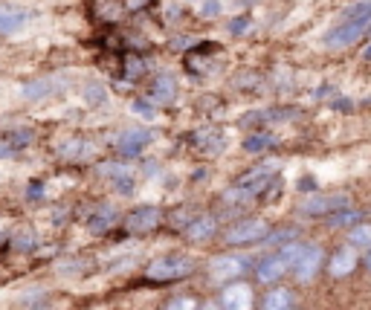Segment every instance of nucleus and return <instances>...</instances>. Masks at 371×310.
Wrapping results in <instances>:
<instances>
[{
	"mask_svg": "<svg viewBox=\"0 0 371 310\" xmlns=\"http://www.w3.org/2000/svg\"><path fill=\"white\" fill-rule=\"evenodd\" d=\"M214 229H218V221L214 218H198L186 226V238L189 241H209L214 235Z\"/></svg>",
	"mask_w": 371,
	"mask_h": 310,
	"instance_id": "15",
	"label": "nucleus"
},
{
	"mask_svg": "<svg viewBox=\"0 0 371 310\" xmlns=\"http://www.w3.org/2000/svg\"><path fill=\"white\" fill-rule=\"evenodd\" d=\"M270 145H272V137H270V133H256V137H249V140L244 142V148L252 151V154H256V151H264V148H270Z\"/></svg>",
	"mask_w": 371,
	"mask_h": 310,
	"instance_id": "21",
	"label": "nucleus"
},
{
	"mask_svg": "<svg viewBox=\"0 0 371 310\" xmlns=\"http://www.w3.org/2000/svg\"><path fill=\"white\" fill-rule=\"evenodd\" d=\"M58 151H61L64 157H82V154L87 151V145L82 140H64L61 145H58Z\"/></svg>",
	"mask_w": 371,
	"mask_h": 310,
	"instance_id": "20",
	"label": "nucleus"
},
{
	"mask_svg": "<svg viewBox=\"0 0 371 310\" xmlns=\"http://www.w3.org/2000/svg\"><path fill=\"white\" fill-rule=\"evenodd\" d=\"M148 142H151V131H145V128H128V131H122L119 137H116V151L125 154V157H133V154H140Z\"/></svg>",
	"mask_w": 371,
	"mask_h": 310,
	"instance_id": "8",
	"label": "nucleus"
},
{
	"mask_svg": "<svg viewBox=\"0 0 371 310\" xmlns=\"http://www.w3.org/2000/svg\"><path fill=\"white\" fill-rule=\"evenodd\" d=\"M365 264H368V267H371V253H368V258H365Z\"/></svg>",
	"mask_w": 371,
	"mask_h": 310,
	"instance_id": "33",
	"label": "nucleus"
},
{
	"mask_svg": "<svg viewBox=\"0 0 371 310\" xmlns=\"http://www.w3.org/2000/svg\"><path fill=\"white\" fill-rule=\"evenodd\" d=\"M261 310H293V293L284 287L270 290V293L264 296V302H261Z\"/></svg>",
	"mask_w": 371,
	"mask_h": 310,
	"instance_id": "16",
	"label": "nucleus"
},
{
	"mask_svg": "<svg viewBox=\"0 0 371 310\" xmlns=\"http://www.w3.org/2000/svg\"><path fill=\"white\" fill-rule=\"evenodd\" d=\"M166 310H198V302H194L191 296H180L166 304Z\"/></svg>",
	"mask_w": 371,
	"mask_h": 310,
	"instance_id": "24",
	"label": "nucleus"
},
{
	"mask_svg": "<svg viewBox=\"0 0 371 310\" xmlns=\"http://www.w3.org/2000/svg\"><path fill=\"white\" fill-rule=\"evenodd\" d=\"M368 32H371V24H368Z\"/></svg>",
	"mask_w": 371,
	"mask_h": 310,
	"instance_id": "34",
	"label": "nucleus"
},
{
	"mask_svg": "<svg viewBox=\"0 0 371 310\" xmlns=\"http://www.w3.org/2000/svg\"><path fill=\"white\" fill-rule=\"evenodd\" d=\"M319 267H322V246H305V253L302 258L293 264V276H296V281L307 284V281H314V276L319 273Z\"/></svg>",
	"mask_w": 371,
	"mask_h": 310,
	"instance_id": "5",
	"label": "nucleus"
},
{
	"mask_svg": "<svg viewBox=\"0 0 371 310\" xmlns=\"http://www.w3.org/2000/svg\"><path fill=\"white\" fill-rule=\"evenodd\" d=\"M85 102H87V105H102V102H105V87L90 84V87L85 90Z\"/></svg>",
	"mask_w": 371,
	"mask_h": 310,
	"instance_id": "23",
	"label": "nucleus"
},
{
	"mask_svg": "<svg viewBox=\"0 0 371 310\" xmlns=\"http://www.w3.org/2000/svg\"><path fill=\"white\" fill-rule=\"evenodd\" d=\"M0 157H12V148L9 145H0Z\"/></svg>",
	"mask_w": 371,
	"mask_h": 310,
	"instance_id": "31",
	"label": "nucleus"
},
{
	"mask_svg": "<svg viewBox=\"0 0 371 310\" xmlns=\"http://www.w3.org/2000/svg\"><path fill=\"white\" fill-rule=\"evenodd\" d=\"M136 67L143 70V61H136V58H128V75H136Z\"/></svg>",
	"mask_w": 371,
	"mask_h": 310,
	"instance_id": "29",
	"label": "nucleus"
},
{
	"mask_svg": "<svg viewBox=\"0 0 371 310\" xmlns=\"http://www.w3.org/2000/svg\"><path fill=\"white\" fill-rule=\"evenodd\" d=\"M351 246H371V223H360L348 232Z\"/></svg>",
	"mask_w": 371,
	"mask_h": 310,
	"instance_id": "17",
	"label": "nucleus"
},
{
	"mask_svg": "<svg viewBox=\"0 0 371 310\" xmlns=\"http://www.w3.org/2000/svg\"><path fill=\"white\" fill-rule=\"evenodd\" d=\"M345 206H348V195H314L299 206V212H305V215H328V212H337Z\"/></svg>",
	"mask_w": 371,
	"mask_h": 310,
	"instance_id": "7",
	"label": "nucleus"
},
{
	"mask_svg": "<svg viewBox=\"0 0 371 310\" xmlns=\"http://www.w3.org/2000/svg\"><path fill=\"white\" fill-rule=\"evenodd\" d=\"M27 21H29V12H24V9H12V6L0 9V35L21 32L27 27Z\"/></svg>",
	"mask_w": 371,
	"mask_h": 310,
	"instance_id": "14",
	"label": "nucleus"
},
{
	"mask_svg": "<svg viewBox=\"0 0 371 310\" xmlns=\"http://www.w3.org/2000/svg\"><path fill=\"white\" fill-rule=\"evenodd\" d=\"M221 0H203V6H201V15L203 17H218L221 15Z\"/></svg>",
	"mask_w": 371,
	"mask_h": 310,
	"instance_id": "27",
	"label": "nucleus"
},
{
	"mask_svg": "<svg viewBox=\"0 0 371 310\" xmlns=\"http://www.w3.org/2000/svg\"><path fill=\"white\" fill-rule=\"evenodd\" d=\"M357 249L354 246H342V249H337V253H334V258H330V276H334V279H345L348 273H351V270H354L357 267Z\"/></svg>",
	"mask_w": 371,
	"mask_h": 310,
	"instance_id": "13",
	"label": "nucleus"
},
{
	"mask_svg": "<svg viewBox=\"0 0 371 310\" xmlns=\"http://www.w3.org/2000/svg\"><path fill=\"white\" fill-rule=\"evenodd\" d=\"M191 270H194V261L189 256H166L148 267V279L151 281H177V279H186Z\"/></svg>",
	"mask_w": 371,
	"mask_h": 310,
	"instance_id": "1",
	"label": "nucleus"
},
{
	"mask_svg": "<svg viewBox=\"0 0 371 310\" xmlns=\"http://www.w3.org/2000/svg\"><path fill=\"white\" fill-rule=\"evenodd\" d=\"M201 310H221V307H218V304H203Z\"/></svg>",
	"mask_w": 371,
	"mask_h": 310,
	"instance_id": "32",
	"label": "nucleus"
},
{
	"mask_svg": "<svg viewBox=\"0 0 371 310\" xmlns=\"http://www.w3.org/2000/svg\"><path fill=\"white\" fill-rule=\"evenodd\" d=\"M247 29H249V21H247V17H235V21L229 24V32H232V35H244Z\"/></svg>",
	"mask_w": 371,
	"mask_h": 310,
	"instance_id": "28",
	"label": "nucleus"
},
{
	"mask_svg": "<svg viewBox=\"0 0 371 310\" xmlns=\"http://www.w3.org/2000/svg\"><path fill=\"white\" fill-rule=\"evenodd\" d=\"M128 9H140V6H148V0H125Z\"/></svg>",
	"mask_w": 371,
	"mask_h": 310,
	"instance_id": "30",
	"label": "nucleus"
},
{
	"mask_svg": "<svg viewBox=\"0 0 371 310\" xmlns=\"http://www.w3.org/2000/svg\"><path fill=\"white\" fill-rule=\"evenodd\" d=\"M368 24H371V21H348V24H342V27H337V29H330V32L325 35V44H328V47H337V50L357 44L360 35L368 32Z\"/></svg>",
	"mask_w": 371,
	"mask_h": 310,
	"instance_id": "4",
	"label": "nucleus"
},
{
	"mask_svg": "<svg viewBox=\"0 0 371 310\" xmlns=\"http://www.w3.org/2000/svg\"><path fill=\"white\" fill-rule=\"evenodd\" d=\"M131 110L136 116H143V119H157V105H154L151 99H140V102H133Z\"/></svg>",
	"mask_w": 371,
	"mask_h": 310,
	"instance_id": "19",
	"label": "nucleus"
},
{
	"mask_svg": "<svg viewBox=\"0 0 371 310\" xmlns=\"http://www.w3.org/2000/svg\"><path fill=\"white\" fill-rule=\"evenodd\" d=\"M354 221H360V212H340V215L330 218V226H348Z\"/></svg>",
	"mask_w": 371,
	"mask_h": 310,
	"instance_id": "26",
	"label": "nucleus"
},
{
	"mask_svg": "<svg viewBox=\"0 0 371 310\" xmlns=\"http://www.w3.org/2000/svg\"><path fill=\"white\" fill-rule=\"evenodd\" d=\"M160 223V209H154V206H143V209H133L128 221H125V229L131 232V235H145V232L151 229H157Z\"/></svg>",
	"mask_w": 371,
	"mask_h": 310,
	"instance_id": "6",
	"label": "nucleus"
},
{
	"mask_svg": "<svg viewBox=\"0 0 371 310\" xmlns=\"http://www.w3.org/2000/svg\"><path fill=\"white\" fill-rule=\"evenodd\" d=\"M99 174L110 177L113 183H119V180H125V177H133L131 168H128V165H122V163H105V165L99 168Z\"/></svg>",
	"mask_w": 371,
	"mask_h": 310,
	"instance_id": "18",
	"label": "nucleus"
},
{
	"mask_svg": "<svg viewBox=\"0 0 371 310\" xmlns=\"http://www.w3.org/2000/svg\"><path fill=\"white\" fill-rule=\"evenodd\" d=\"M174 96H177V79H174L171 73H160L157 79L151 82L148 99L154 105H168V102H174Z\"/></svg>",
	"mask_w": 371,
	"mask_h": 310,
	"instance_id": "11",
	"label": "nucleus"
},
{
	"mask_svg": "<svg viewBox=\"0 0 371 310\" xmlns=\"http://www.w3.org/2000/svg\"><path fill=\"white\" fill-rule=\"evenodd\" d=\"M290 270V264L282 258V253L279 256H267L259 267H256V279L259 281H264V284H272V281H279L284 273Z\"/></svg>",
	"mask_w": 371,
	"mask_h": 310,
	"instance_id": "12",
	"label": "nucleus"
},
{
	"mask_svg": "<svg viewBox=\"0 0 371 310\" xmlns=\"http://www.w3.org/2000/svg\"><path fill=\"white\" fill-rule=\"evenodd\" d=\"M110 221H113L110 209H102V212H99V218H93V221H90V229H93V232H105Z\"/></svg>",
	"mask_w": 371,
	"mask_h": 310,
	"instance_id": "25",
	"label": "nucleus"
},
{
	"mask_svg": "<svg viewBox=\"0 0 371 310\" xmlns=\"http://www.w3.org/2000/svg\"><path fill=\"white\" fill-rule=\"evenodd\" d=\"M221 304L224 310H252L256 299H252V287L249 284H229L221 296Z\"/></svg>",
	"mask_w": 371,
	"mask_h": 310,
	"instance_id": "9",
	"label": "nucleus"
},
{
	"mask_svg": "<svg viewBox=\"0 0 371 310\" xmlns=\"http://www.w3.org/2000/svg\"><path fill=\"white\" fill-rule=\"evenodd\" d=\"M302 253H305V246L302 244H287L284 249H282V258L290 264V270H293V264H296L299 258H302Z\"/></svg>",
	"mask_w": 371,
	"mask_h": 310,
	"instance_id": "22",
	"label": "nucleus"
},
{
	"mask_svg": "<svg viewBox=\"0 0 371 310\" xmlns=\"http://www.w3.org/2000/svg\"><path fill=\"white\" fill-rule=\"evenodd\" d=\"M247 267H249L247 256H218V258H212V264H209V281L212 284L232 281V279H238Z\"/></svg>",
	"mask_w": 371,
	"mask_h": 310,
	"instance_id": "3",
	"label": "nucleus"
},
{
	"mask_svg": "<svg viewBox=\"0 0 371 310\" xmlns=\"http://www.w3.org/2000/svg\"><path fill=\"white\" fill-rule=\"evenodd\" d=\"M61 87H64L61 75H50V79H35L29 84H21V96L29 102H38V99H47V96H55Z\"/></svg>",
	"mask_w": 371,
	"mask_h": 310,
	"instance_id": "10",
	"label": "nucleus"
},
{
	"mask_svg": "<svg viewBox=\"0 0 371 310\" xmlns=\"http://www.w3.org/2000/svg\"><path fill=\"white\" fill-rule=\"evenodd\" d=\"M270 235V226L267 221H259V218H249V221H241L235 226L226 229V244L232 246H244V244H256V241H264Z\"/></svg>",
	"mask_w": 371,
	"mask_h": 310,
	"instance_id": "2",
	"label": "nucleus"
}]
</instances>
